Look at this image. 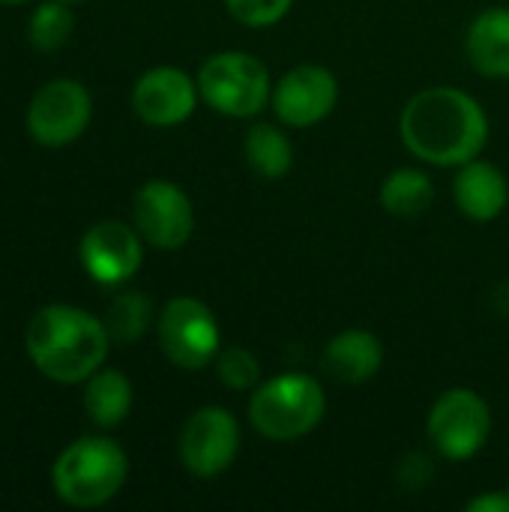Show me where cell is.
Wrapping results in <instances>:
<instances>
[{
    "label": "cell",
    "instance_id": "5b68a950",
    "mask_svg": "<svg viewBox=\"0 0 509 512\" xmlns=\"http://www.w3.org/2000/svg\"><path fill=\"white\" fill-rule=\"evenodd\" d=\"M198 93L225 117H255L273 99V78L267 63L255 54L219 51L201 63Z\"/></svg>",
    "mask_w": 509,
    "mask_h": 512
},
{
    "label": "cell",
    "instance_id": "ba28073f",
    "mask_svg": "<svg viewBox=\"0 0 509 512\" xmlns=\"http://www.w3.org/2000/svg\"><path fill=\"white\" fill-rule=\"evenodd\" d=\"M240 453V423L228 408H198L180 432V462L189 474L210 480L225 474Z\"/></svg>",
    "mask_w": 509,
    "mask_h": 512
},
{
    "label": "cell",
    "instance_id": "ac0fdd59",
    "mask_svg": "<svg viewBox=\"0 0 509 512\" xmlns=\"http://www.w3.org/2000/svg\"><path fill=\"white\" fill-rule=\"evenodd\" d=\"M243 159L261 180H282L294 165V147L279 126L255 123L243 138Z\"/></svg>",
    "mask_w": 509,
    "mask_h": 512
},
{
    "label": "cell",
    "instance_id": "7402d4cb",
    "mask_svg": "<svg viewBox=\"0 0 509 512\" xmlns=\"http://www.w3.org/2000/svg\"><path fill=\"white\" fill-rule=\"evenodd\" d=\"M213 366H216L219 381H222L228 390H234V393H249V390H255V387L261 384V363H258V357H255L249 348H243V345H228V348H222V351L216 354Z\"/></svg>",
    "mask_w": 509,
    "mask_h": 512
},
{
    "label": "cell",
    "instance_id": "cb8c5ba5",
    "mask_svg": "<svg viewBox=\"0 0 509 512\" xmlns=\"http://www.w3.org/2000/svg\"><path fill=\"white\" fill-rule=\"evenodd\" d=\"M432 459L429 456H423V453H411V456H405L402 459V465H399V480H402V486L405 489H423L429 480H432Z\"/></svg>",
    "mask_w": 509,
    "mask_h": 512
},
{
    "label": "cell",
    "instance_id": "603a6c76",
    "mask_svg": "<svg viewBox=\"0 0 509 512\" xmlns=\"http://www.w3.org/2000/svg\"><path fill=\"white\" fill-rule=\"evenodd\" d=\"M294 0H225L228 12L246 27H270L288 15Z\"/></svg>",
    "mask_w": 509,
    "mask_h": 512
},
{
    "label": "cell",
    "instance_id": "ffe728a7",
    "mask_svg": "<svg viewBox=\"0 0 509 512\" xmlns=\"http://www.w3.org/2000/svg\"><path fill=\"white\" fill-rule=\"evenodd\" d=\"M153 321V303L147 294L141 291H126L120 297H114V303L108 306L105 312V327H108V336L111 342L117 345H132L138 342L147 327Z\"/></svg>",
    "mask_w": 509,
    "mask_h": 512
},
{
    "label": "cell",
    "instance_id": "8992f818",
    "mask_svg": "<svg viewBox=\"0 0 509 512\" xmlns=\"http://www.w3.org/2000/svg\"><path fill=\"white\" fill-rule=\"evenodd\" d=\"M489 432H492V411L486 399L468 387H453L441 393L426 420V435L432 447L450 462L474 459L486 447Z\"/></svg>",
    "mask_w": 509,
    "mask_h": 512
},
{
    "label": "cell",
    "instance_id": "30bf717a",
    "mask_svg": "<svg viewBox=\"0 0 509 512\" xmlns=\"http://www.w3.org/2000/svg\"><path fill=\"white\" fill-rule=\"evenodd\" d=\"M132 216L141 240L165 252L186 246L195 231V210L189 195L168 180L144 183L135 195Z\"/></svg>",
    "mask_w": 509,
    "mask_h": 512
},
{
    "label": "cell",
    "instance_id": "277c9868",
    "mask_svg": "<svg viewBox=\"0 0 509 512\" xmlns=\"http://www.w3.org/2000/svg\"><path fill=\"white\" fill-rule=\"evenodd\" d=\"M126 477L129 459L111 438H78L51 468L57 498L81 510L108 504L123 489Z\"/></svg>",
    "mask_w": 509,
    "mask_h": 512
},
{
    "label": "cell",
    "instance_id": "7c38bea8",
    "mask_svg": "<svg viewBox=\"0 0 509 512\" xmlns=\"http://www.w3.org/2000/svg\"><path fill=\"white\" fill-rule=\"evenodd\" d=\"M144 261L141 234L117 219L96 222L81 237V264L87 276L99 285H123L138 273Z\"/></svg>",
    "mask_w": 509,
    "mask_h": 512
},
{
    "label": "cell",
    "instance_id": "7a4b0ae2",
    "mask_svg": "<svg viewBox=\"0 0 509 512\" xmlns=\"http://www.w3.org/2000/svg\"><path fill=\"white\" fill-rule=\"evenodd\" d=\"M111 348L105 321L75 306H45L27 327L33 366L57 384H81L102 369Z\"/></svg>",
    "mask_w": 509,
    "mask_h": 512
},
{
    "label": "cell",
    "instance_id": "52a82bcc",
    "mask_svg": "<svg viewBox=\"0 0 509 512\" xmlns=\"http://www.w3.org/2000/svg\"><path fill=\"white\" fill-rule=\"evenodd\" d=\"M159 345L165 357L186 369H207L222 351V330L216 315L195 297H174L159 315Z\"/></svg>",
    "mask_w": 509,
    "mask_h": 512
},
{
    "label": "cell",
    "instance_id": "8fae6325",
    "mask_svg": "<svg viewBox=\"0 0 509 512\" xmlns=\"http://www.w3.org/2000/svg\"><path fill=\"white\" fill-rule=\"evenodd\" d=\"M339 102V81L327 66L303 63L273 84V111L291 129H309L330 117Z\"/></svg>",
    "mask_w": 509,
    "mask_h": 512
},
{
    "label": "cell",
    "instance_id": "4fadbf2b",
    "mask_svg": "<svg viewBox=\"0 0 509 512\" xmlns=\"http://www.w3.org/2000/svg\"><path fill=\"white\" fill-rule=\"evenodd\" d=\"M198 81L177 66H156L144 72L132 90L135 114L150 126H180L198 105Z\"/></svg>",
    "mask_w": 509,
    "mask_h": 512
},
{
    "label": "cell",
    "instance_id": "9c48e42d",
    "mask_svg": "<svg viewBox=\"0 0 509 512\" xmlns=\"http://www.w3.org/2000/svg\"><path fill=\"white\" fill-rule=\"evenodd\" d=\"M93 117V102L84 84L72 78L48 81L27 108V132L45 147H63L75 141Z\"/></svg>",
    "mask_w": 509,
    "mask_h": 512
},
{
    "label": "cell",
    "instance_id": "6da1fadb",
    "mask_svg": "<svg viewBox=\"0 0 509 512\" xmlns=\"http://www.w3.org/2000/svg\"><path fill=\"white\" fill-rule=\"evenodd\" d=\"M399 135L417 159L456 168L483 153L489 117L471 93L459 87H429L402 108Z\"/></svg>",
    "mask_w": 509,
    "mask_h": 512
},
{
    "label": "cell",
    "instance_id": "9a60e30c",
    "mask_svg": "<svg viewBox=\"0 0 509 512\" xmlns=\"http://www.w3.org/2000/svg\"><path fill=\"white\" fill-rule=\"evenodd\" d=\"M321 366L339 384H366L384 366V345L369 330H342L327 342Z\"/></svg>",
    "mask_w": 509,
    "mask_h": 512
},
{
    "label": "cell",
    "instance_id": "4316f807",
    "mask_svg": "<svg viewBox=\"0 0 509 512\" xmlns=\"http://www.w3.org/2000/svg\"><path fill=\"white\" fill-rule=\"evenodd\" d=\"M66 3H72V0H66Z\"/></svg>",
    "mask_w": 509,
    "mask_h": 512
},
{
    "label": "cell",
    "instance_id": "44dd1931",
    "mask_svg": "<svg viewBox=\"0 0 509 512\" xmlns=\"http://www.w3.org/2000/svg\"><path fill=\"white\" fill-rule=\"evenodd\" d=\"M75 27L72 12L66 9V0H51L42 3L33 15H30V42L39 51H54L60 45L69 42Z\"/></svg>",
    "mask_w": 509,
    "mask_h": 512
},
{
    "label": "cell",
    "instance_id": "d6986e66",
    "mask_svg": "<svg viewBox=\"0 0 509 512\" xmlns=\"http://www.w3.org/2000/svg\"><path fill=\"white\" fill-rule=\"evenodd\" d=\"M435 198V183L420 168H396L381 186V207L393 216H420Z\"/></svg>",
    "mask_w": 509,
    "mask_h": 512
},
{
    "label": "cell",
    "instance_id": "484cf974",
    "mask_svg": "<svg viewBox=\"0 0 509 512\" xmlns=\"http://www.w3.org/2000/svg\"><path fill=\"white\" fill-rule=\"evenodd\" d=\"M3 6H15V3H24V0H0Z\"/></svg>",
    "mask_w": 509,
    "mask_h": 512
},
{
    "label": "cell",
    "instance_id": "d4e9b609",
    "mask_svg": "<svg viewBox=\"0 0 509 512\" xmlns=\"http://www.w3.org/2000/svg\"><path fill=\"white\" fill-rule=\"evenodd\" d=\"M468 512H509V492H489L474 498L468 507Z\"/></svg>",
    "mask_w": 509,
    "mask_h": 512
},
{
    "label": "cell",
    "instance_id": "2e32d148",
    "mask_svg": "<svg viewBox=\"0 0 509 512\" xmlns=\"http://www.w3.org/2000/svg\"><path fill=\"white\" fill-rule=\"evenodd\" d=\"M465 51L471 66L489 78L509 75V6L480 12L465 36Z\"/></svg>",
    "mask_w": 509,
    "mask_h": 512
},
{
    "label": "cell",
    "instance_id": "e0dca14e",
    "mask_svg": "<svg viewBox=\"0 0 509 512\" xmlns=\"http://www.w3.org/2000/svg\"><path fill=\"white\" fill-rule=\"evenodd\" d=\"M84 411L102 429L120 426L132 411V384H129V378L123 372H117V369L93 372L87 378V390H84Z\"/></svg>",
    "mask_w": 509,
    "mask_h": 512
},
{
    "label": "cell",
    "instance_id": "5bb4252c",
    "mask_svg": "<svg viewBox=\"0 0 509 512\" xmlns=\"http://www.w3.org/2000/svg\"><path fill=\"white\" fill-rule=\"evenodd\" d=\"M453 198L468 219L492 222L507 207L509 183L498 165L486 159H471L459 165V174L453 180Z\"/></svg>",
    "mask_w": 509,
    "mask_h": 512
},
{
    "label": "cell",
    "instance_id": "3957f363",
    "mask_svg": "<svg viewBox=\"0 0 509 512\" xmlns=\"http://www.w3.org/2000/svg\"><path fill=\"white\" fill-rule=\"evenodd\" d=\"M327 414V396L312 375L285 372L261 381L249 399L252 429L276 444L300 441L321 426Z\"/></svg>",
    "mask_w": 509,
    "mask_h": 512
}]
</instances>
